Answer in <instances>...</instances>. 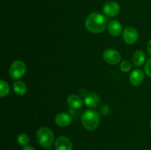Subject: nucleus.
I'll list each match as a JSON object with an SVG mask.
<instances>
[{
	"label": "nucleus",
	"instance_id": "39448f33",
	"mask_svg": "<svg viewBox=\"0 0 151 150\" xmlns=\"http://www.w3.org/2000/svg\"><path fill=\"white\" fill-rule=\"evenodd\" d=\"M103 58L110 65H116L121 61V55L119 51L113 49H108L103 53Z\"/></svg>",
	"mask_w": 151,
	"mask_h": 150
},
{
	"label": "nucleus",
	"instance_id": "dca6fc26",
	"mask_svg": "<svg viewBox=\"0 0 151 150\" xmlns=\"http://www.w3.org/2000/svg\"><path fill=\"white\" fill-rule=\"evenodd\" d=\"M9 92H10V87H9L8 84L3 79H1V82H0V96L1 97H4L5 96L8 95Z\"/></svg>",
	"mask_w": 151,
	"mask_h": 150
},
{
	"label": "nucleus",
	"instance_id": "ddd939ff",
	"mask_svg": "<svg viewBox=\"0 0 151 150\" xmlns=\"http://www.w3.org/2000/svg\"><path fill=\"white\" fill-rule=\"evenodd\" d=\"M83 100L77 95H71L67 99V104L72 109H80L82 107Z\"/></svg>",
	"mask_w": 151,
	"mask_h": 150
},
{
	"label": "nucleus",
	"instance_id": "412c9836",
	"mask_svg": "<svg viewBox=\"0 0 151 150\" xmlns=\"http://www.w3.org/2000/svg\"><path fill=\"white\" fill-rule=\"evenodd\" d=\"M22 150H35V149L33 148V147L30 146H24L23 149H22Z\"/></svg>",
	"mask_w": 151,
	"mask_h": 150
},
{
	"label": "nucleus",
	"instance_id": "6ab92c4d",
	"mask_svg": "<svg viewBox=\"0 0 151 150\" xmlns=\"http://www.w3.org/2000/svg\"><path fill=\"white\" fill-rule=\"evenodd\" d=\"M145 71L148 76L151 77V58L148 59L145 66Z\"/></svg>",
	"mask_w": 151,
	"mask_h": 150
},
{
	"label": "nucleus",
	"instance_id": "f8f14e48",
	"mask_svg": "<svg viewBox=\"0 0 151 150\" xmlns=\"http://www.w3.org/2000/svg\"><path fill=\"white\" fill-rule=\"evenodd\" d=\"M100 96L97 95L95 93H90L86 95V96H85L84 99V102L86 104L87 107H95L97 106H98V104H100Z\"/></svg>",
	"mask_w": 151,
	"mask_h": 150
},
{
	"label": "nucleus",
	"instance_id": "5701e85b",
	"mask_svg": "<svg viewBox=\"0 0 151 150\" xmlns=\"http://www.w3.org/2000/svg\"><path fill=\"white\" fill-rule=\"evenodd\" d=\"M47 150H52V149H47Z\"/></svg>",
	"mask_w": 151,
	"mask_h": 150
},
{
	"label": "nucleus",
	"instance_id": "aec40b11",
	"mask_svg": "<svg viewBox=\"0 0 151 150\" xmlns=\"http://www.w3.org/2000/svg\"><path fill=\"white\" fill-rule=\"evenodd\" d=\"M147 51H148V53L150 54V55H151V40H150V41H149L148 44H147Z\"/></svg>",
	"mask_w": 151,
	"mask_h": 150
},
{
	"label": "nucleus",
	"instance_id": "f3484780",
	"mask_svg": "<svg viewBox=\"0 0 151 150\" xmlns=\"http://www.w3.org/2000/svg\"><path fill=\"white\" fill-rule=\"evenodd\" d=\"M17 142L19 145L24 147L26 146H27L28 144H29V138L27 135H26V134L24 133H22L18 136Z\"/></svg>",
	"mask_w": 151,
	"mask_h": 150
},
{
	"label": "nucleus",
	"instance_id": "1a4fd4ad",
	"mask_svg": "<svg viewBox=\"0 0 151 150\" xmlns=\"http://www.w3.org/2000/svg\"><path fill=\"white\" fill-rule=\"evenodd\" d=\"M55 147L56 150H72L73 146L69 138L64 136H60L56 139Z\"/></svg>",
	"mask_w": 151,
	"mask_h": 150
},
{
	"label": "nucleus",
	"instance_id": "9b49d317",
	"mask_svg": "<svg viewBox=\"0 0 151 150\" xmlns=\"http://www.w3.org/2000/svg\"><path fill=\"white\" fill-rule=\"evenodd\" d=\"M55 124L59 126H67L72 122V117L69 114L65 113H61L58 114L55 118Z\"/></svg>",
	"mask_w": 151,
	"mask_h": 150
},
{
	"label": "nucleus",
	"instance_id": "0eeeda50",
	"mask_svg": "<svg viewBox=\"0 0 151 150\" xmlns=\"http://www.w3.org/2000/svg\"><path fill=\"white\" fill-rule=\"evenodd\" d=\"M145 79L144 72L139 69H134L132 71L129 76V81L133 85L138 86L143 82Z\"/></svg>",
	"mask_w": 151,
	"mask_h": 150
},
{
	"label": "nucleus",
	"instance_id": "7ed1b4c3",
	"mask_svg": "<svg viewBox=\"0 0 151 150\" xmlns=\"http://www.w3.org/2000/svg\"><path fill=\"white\" fill-rule=\"evenodd\" d=\"M36 139L41 146L44 147H50L54 143V133L50 128L44 126L40 128L37 132Z\"/></svg>",
	"mask_w": 151,
	"mask_h": 150
},
{
	"label": "nucleus",
	"instance_id": "f03ea898",
	"mask_svg": "<svg viewBox=\"0 0 151 150\" xmlns=\"http://www.w3.org/2000/svg\"><path fill=\"white\" fill-rule=\"evenodd\" d=\"M81 122L86 129L94 131L100 124V115L96 110H87L81 116Z\"/></svg>",
	"mask_w": 151,
	"mask_h": 150
},
{
	"label": "nucleus",
	"instance_id": "4468645a",
	"mask_svg": "<svg viewBox=\"0 0 151 150\" xmlns=\"http://www.w3.org/2000/svg\"><path fill=\"white\" fill-rule=\"evenodd\" d=\"M145 54L142 51H137L133 54V63L137 66H141L145 61Z\"/></svg>",
	"mask_w": 151,
	"mask_h": 150
},
{
	"label": "nucleus",
	"instance_id": "4be33fe9",
	"mask_svg": "<svg viewBox=\"0 0 151 150\" xmlns=\"http://www.w3.org/2000/svg\"><path fill=\"white\" fill-rule=\"evenodd\" d=\"M150 129H151V121H150Z\"/></svg>",
	"mask_w": 151,
	"mask_h": 150
},
{
	"label": "nucleus",
	"instance_id": "9d476101",
	"mask_svg": "<svg viewBox=\"0 0 151 150\" xmlns=\"http://www.w3.org/2000/svg\"><path fill=\"white\" fill-rule=\"evenodd\" d=\"M108 30L112 36H119L122 32V26L118 21L112 20L108 24Z\"/></svg>",
	"mask_w": 151,
	"mask_h": 150
},
{
	"label": "nucleus",
	"instance_id": "423d86ee",
	"mask_svg": "<svg viewBox=\"0 0 151 150\" xmlns=\"http://www.w3.org/2000/svg\"><path fill=\"white\" fill-rule=\"evenodd\" d=\"M122 38L127 44L132 45L135 44L139 38L138 32L134 27H127L124 29Z\"/></svg>",
	"mask_w": 151,
	"mask_h": 150
},
{
	"label": "nucleus",
	"instance_id": "f257e3e1",
	"mask_svg": "<svg viewBox=\"0 0 151 150\" xmlns=\"http://www.w3.org/2000/svg\"><path fill=\"white\" fill-rule=\"evenodd\" d=\"M107 19L103 15L99 13H90L85 21L86 28L92 33H101L107 26Z\"/></svg>",
	"mask_w": 151,
	"mask_h": 150
},
{
	"label": "nucleus",
	"instance_id": "6e6552de",
	"mask_svg": "<svg viewBox=\"0 0 151 150\" xmlns=\"http://www.w3.org/2000/svg\"><path fill=\"white\" fill-rule=\"evenodd\" d=\"M120 7L115 1H109L103 7V12L109 17H114L119 13Z\"/></svg>",
	"mask_w": 151,
	"mask_h": 150
},
{
	"label": "nucleus",
	"instance_id": "a211bd4d",
	"mask_svg": "<svg viewBox=\"0 0 151 150\" xmlns=\"http://www.w3.org/2000/svg\"><path fill=\"white\" fill-rule=\"evenodd\" d=\"M131 63L128 60H123L120 64V69L123 72H129L131 70Z\"/></svg>",
	"mask_w": 151,
	"mask_h": 150
},
{
	"label": "nucleus",
	"instance_id": "2eb2a0df",
	"mask_svg": "<svg viewBox=\"0 0 151 150\" xmlns=\"http://www.w3.org/2000/svg\"><path fill=\"white\" fill-rule=\"evenodd\" d=\"M13 91L19 95H24L27 92V86L22 81H16L13 85Z\"/></svg>",
	"mask_w": 151,
	"mask_h": 150
},
{
	"label": "nucleus",
	"instance_id": "20e7f679",
	"mask_svg": "<svg viewBox=\"0 0 151 150\" xmlns=\"http://www.w3.org/2000/svg\"><path fill=\"white\" fill-rule=\"evenodd\" d=\"M26 71V66L24 62L21 60H16L10 66L9 73L13 79H19L23 76Z\"/></svg>",
	"mask_w": 151,
	"mask_h": 150
}]
</instances>
